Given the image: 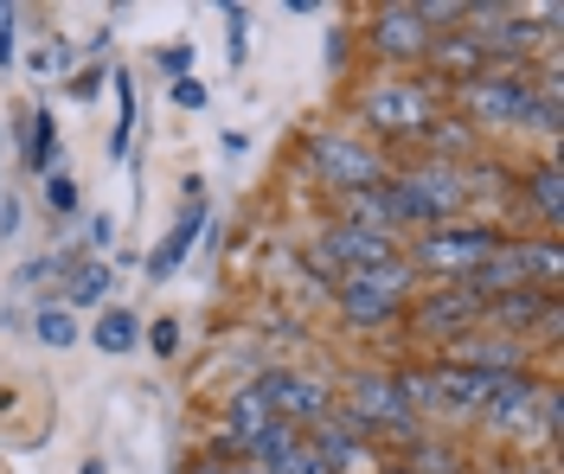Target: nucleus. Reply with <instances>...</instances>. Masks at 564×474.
<instances>
[{"label": "nucleus", "instance_id": "obj_1", "mask_svg": "<svg viewBox=\"0 0 564 474\" xmlns=\"http://www.w3.org/2000/svg\"><path fill=\"white\" fill-rule=\"evenodd\" d=\"M443 110H449V90L423 71H391V77H372L366 90H352V115H359L366 142H379L386 154L404 142L417 147V135Z\"/></svg>", "mask_w": 564, "mask_h": 474}, {"label": "nucleus", "instance_id": "obj_2", "mask_svg": "<svg viewBox=\"0 0 564 474\" xmlns=\"http://www.w3.org/2000/svg\"><path fill=\"white\" fill-rule=\"evenodd\" d=\"M386 206H391V231L398 238H417L430 224L468 219L475 206V186L468 167H443V161H398L386 180Z\"/></svg>", "mask_w": 564, "mask_h": 474}, {"label": "nucleus", "instance_id": "obj_3", "mask_svg": "<svg viewBox=\"0 0 564 474\" xmlns=\"http://www.w3.org/2000/svg\"><path fill=\"white\" fill-rule=\"evenodd\" d=\"M532 97H539V65H488L462 90H449V110L488 142V135H520Z\"/></svg>", "mask_w": 564, "mask_h": 474}, {"label": "nucleus", "instance_id": "obj_4", "mask_svg": "<svg viewBox=\"0 0 564 474\" xmlns=\"http://www.w3.org/2000/svg\"><path fill=\"white\" fill-rule=\"evenodd\" d=\"M507 238V224L494 219H449V224H430L417 238H404V263L417 269V283H462L481 269V256Z\"/></svg>", "mask_w": 564, "mask_h": 474}, {"label": "nucleus", "instance_id": "obj_5", "mask_svg": "<svg viewBox=\"0 0 564 474\" xmlns=\"http://www.w3.org/2000/svg\"><path fill=\"white\" fill-rule=\"evenodd\" d=\"M417 269L398 256V263H379V269H352L334 283V315L347 321L352 333H386L404 321V308H411V295H417Z\"/></svg>", "mask_w": 564, "mask_h": 474}, {"label": "nucleus", "instance_id": "obj_6", "mask_svg": "<svg viewBox=\"0 0 564 474\" xmlns=\"http://www.w3.org/2000/svg\"><path fill=\"white\" fill-rule=\"evenodd\" d=\"M302 154H308L315 186L327 192V199H340V192H366V186H386L391 167H398V154H386L379 142H366L359 129H308V135H302Z\"/></svg>", "mask_w": 564, "mask_h": 474}, {"label": "nucleus", "instance_id": "obj_7", "mask_svg": "<svg viewBox=\"0 0 564 474\" xmlns=\"http://www.w3.org/2000/svg\"><path fill=\"white\" fill-rule=\"evenodd\" d=\"M334 410L352 417L366 437H386L398 449H411L423 437V423L411 417V404L398 398V378L391 372H347V385L334 392Z\"/></svg>", "mask_w": 564, "mask_h": 474}, {"label": "nucleus", "instance_id": "obj_8", "mask_svg": "<svg viewBox=\"0 0 564 474\" xmlns=\"http://www.w3.org/2000/svg\"><path fill=\"white\" fill-rule=\"evenodd\" d=\"M398 328L411 333L417 346H436V353H449L462 333L481 328V295L462 289V283H423L411 295V308H404V321Z\"/></svg>", "mask_w": 564, "mask_h": 474}, {"label": "nucleus", "instance_id": "obj_9", "mask_svg": "<svg viewBox=\"0 0 564 474\" xmlns=\"http://www.w3.org/2000/svg\"><path fill=\"white\" fill-rule=\"evenodd\" d=\"M359 45H366L386 71H423V58H430L436 33L417 20L411 0H386V7H366V20H359Z\"/></svg>", "mask_w": 564, "mask_h": 474}, {"label": "nucleus", "instance_id": "obj_10", "mask_svg": "<svg viewBox=\"0 0 564 474\" xmlns=\"http://www.w3.org/2000/svg\"><path fill=\"white\" fill-rule=\"evenodd\" d=\"M257 378V392L270 404V417H282L289 430H315L321 417H334V385H321L308 372H289V365H263V372H250Z\"/></svg>", "mask_w": 564, "mask_h": 474}, {"label": "nucleus", "instance_id": "obj_11", "mask_svg": "<svg viewBox=\"0 0 564 474\" xmlns=\"http://www.w3.org/2000/svg\"><path fill=\"white\" fill-rule=\"evenodd\" d=\"M539 392H545V378L539 372H513V378H494L488 404L475 410V430L494 442H520L532 437V417H539Z\"/></svg>", "mask_w": 564, "mask_h": 474}, {"label": "nucleus", "instance_id": "obj_12", "mask_svg": "<svg viewBox=\"0 0 564 474\" xmlns=\"http://www.w3.org/2000/svg\"><path fill=\"white\" fill-rule=\"evenodd\" d=\"M513 219H532L539 238H564V167L558 154L532 161V167H513V199H507Z\"/></svg>", "mask_w": 564, "mask_h": 474}, {"label": "nucleus", "instance_id": "obj_13", "mask_svg": "<svg viewBox=\"0 0 564 474\" xmlns=\"http://www.w3.org/2000/svg\"><path fill=\"white\" fill-rule=\"evenodd\" d=\"M302 437H308V449H315L334 474H379V449H372V437H366L352 417H340V410L321 417L315 430H302Z\"/></svg>", "mask_w": 564, "mask_h": 474}, {"label": "nucleus", "instance_id": "obj_14", "mask_svg": "<svg viewBox=\"0 0 564 474\" xmlns=\"http://www.w3.org/2000/svg\"><path fill=\"white\" fill-rule=\"evenodd\" d=\"M436 360H456V365H468V372H488V378H513V372H532V346L513 340V333L475 328V333H462L449 353H436Z\"/></svg>", "mask_w": 564, "mask_h": 474}, {"label": "nucleus", "instance_id": "obj_15", "mask_svg": "<svg viewBox=\"0 0 564 474\" xmlns=\"http://www.w3.org/2000/svg\"><path fill=\"white\" fill-rule=\"evenodd\" d=\"M430 378H436V423H456V430L475 423V410H481L488 392H494L488 372H468V365H456V360H430Z\"/></svg>", "mask_w": 564, "mask_h": 474}, {"label": "nucleus", "instance_id": "obj_16", "mask_svg": "<svg viewBox=\"0 0 564 474\" xmlns=\"http://www.w3.org/2000/svg\"><path fill=\"white\" fill-rule=\"evenodd\" d=\"M212 224V206H206V186H199V174H186V206H180L174 231L148 251V283H167L180 263H186V251H193V238Z\"/></svg>", "mask_w": 564, "mask_h": 474}, {"label": "nucleus", "instance_id": "obj_17", "mask_svg": "<svg viewBox=\"0 0 564 474\" xmlns=\"http://www.w3.org/2000/svg\"><path fill=\"white\" fill-rule=\"evenodd\" d=\"M488 71V45L468 33V26H449V33H436L430 45V58H423V77H436L443 90H462L468 77Z\"/></svg>", "mask_w": 564, "mask_h": 474}, {"label": "nucleus", "instance_id": "obj_18", "mask_svg": "<svg viewBox=\"0 0 564 474\" xmlns=\"http://www.w3.org/2000/svg\"><path fill=\"white\" fill-rule=\"evenodd\" d=\"M552 301L558 295H545V289H507V295H488L481 301V328H494V333H513V340H527L532 346V333H539V321L552 315Z\"/></svg>", "mask_w": 564, "mask_h": 474}, {"label": "nucleus", "instance_id": "obj_19", "mask_svg": "<svg viewBox=\"0 0 564 474\" xmlns=\"http://www.w3.org/2000/svg\"><path fill=\"white\" fill-rule=\"evenodd\" d=\"M417 161H443V167H468V161H481V135L462 122L456 110H443L430 129L417 135Z\"/></svg>", "mask_w": 564, "mask_h": 474}, {"label": "nucleus", "instance_id": "obj_20", "mask_svg": "<svg viewBox=\"0 0 564 474\" xmlns=\"http://www.w3.org/2000/svg\"><path fill=\"white\" fill-rule=\"evenodd\" d=\"M520 238V263H527V283L545 295L564 289V238H539V231H513Z\"/></svg>", "mask_w": 564, "mask_h": 474}, {"label": "nucleus", "instance_id": "obj_21", "mask_svg": "<svg viewBox=\"0 0 564 474\" xmlns=\"http://www.w3.org/2000/svg\"><path fill=\"white\" fill-rule=\"evenodd\" d=\"M90 346H97V353H109V360H122V353H135V346H141V321H135V308H122V301H109L104 315L90 321Z\"/></svg>", "mask_w": 564, "mask_h": 474}, {"label": "nucleus", "instance_id": "obj_22", "mask_svg": "<svg viewBox=\"0 0 564 474\" xmlns=\"http://www.w3.org/2000/svg\"><path fill=\"white\" fill-rule=\"evenodd\" d=\"M109 283H116V269H109L104 256H84L77 269L65 276V308H109Z\"/></svg>", "mask_w": 564, "mask_h": 474}, {"label": "nucleus", "instance_id": "obj_23", "mask_svg": "<svg viewBox=\"0 0 564 474\" xmlns=\"http://www.w3.org/2000/svg\"><path fill=\"white\" fill-rule=\"evenodd\" d=\"M58 161H65V147H58V115L39 103V110L26 115V161H20V167H26V174H52Z\"/></svg>", "mask_w": 564, "mask_h": 474}, {"label": "nucleus", "instance_id": "obj_24", "mask_svg": "<svg viewBox=\"0 0 564 474\" xmlns=\"http://www.w3.org/2000/svg\"><path fill=\"white\" fill-rule=\"evenodd\" d=\"M334 219H340V224H366V231H391L386 186H366V192H340V199H334Z\"/></svg>", "mask_w": 564, "mask_h": 474}, {"label": "nucleus", "instance_id": "obj_25", "mask_svg": "<svg viewBox=\"0 0 564 474\" xmlns=\"http://www.w3.org/2000/svg\"><path fill=\"white\" fill-rule=\"evenodd\" d=\"M33 333H39V346H77V315H70L65 301H39V315H33Z\"/></svg>", "mask_w": 564, "mask_h": 474}, {"label": "nucleus", "instance_id": "obj_26", "mask_svg": "<svg viewBox=\"0 0 564 474\" xmlns=\"http://www.w3.org/2000/svg\"><path fill=\"white\" fill-rule=\"evenodd\" d=\"M520 135L558 142V135H564V90H539V97H532V110H527V122H520Z\"/></svg>", "mask_w": 564, "mask_h": 474}, {"label": "nucleus", "instance_id": "obj_27", "mask_svg": "<svg viewBox=\"0 0 564 474\" xmlns=\"http://www.w3.org/2000/svg\"><path fill=\"white\" fill-rule=\"evenodd\" d=\"M39 192H45V212H52V219H77V206H84V192H77L65 161H58L52 174H39Z\"/></svg>", "mask_w": 564, "mask_h": 474}, {"label": "nucleus", "instance_id": "obj_28", "mask_svg": "<svg viewBox=\"0 0 564 474\" xmlns=\"http://www.w3.org/2000/svg\"><path fill=\"white\" fill-rule=\"evenodd\" d=\"M116 77V97H122V110H116V129H109V161H129V129H135V84L122 71H109Z\"/></svg>", "mask_w": 564, "mask_h": 474}, {"label": "nucleus", "instance_id": "obj_29", "mask_svg": "<svg viewBox=\"0 0 564 474\" xmlns=\"http://www.w3.org/2000/svg\"><path fill=\"white\" fill-rule=\"evenodd\" d=\"M141 346H148L154 360H174V353H180V321H174V315L148 321V328H141Z\"/></svg>", "mask_w": 564, "mask_h": 474}, {"label": "nucleus", "instance_id": "obj_30", "mask_svg": "<svg viewBox=\"0 0 564 474\" xmlns=\"http://www.w3.org/2000/svg\"><path fill=\"white\" fill-rule=\"evenodd\" d=\"M13 58H20V7L0 0V71H13Z\"/></svg>", "mask_w": 564, "mask_h": 474}, {"label": "nucleus", "instance_id": "obj_31", "mask_svg": "<svg viewBox=\"0 0 564 474\" xmlns=\"http://www.w3.org/2000/svg\"><path fill=\"white\" fill-rule=\"evenodd\" d=\"M218 13H225V26H231V65H245V38H250V13L245 7H218Z\"/></svg>", "mask_w": 564, "mask_h": 474}, {"label": "nucleus", "instance_id": "obj_32", "mask_svg": "<svg viewBox=\"0 0 564 474\" xmlns=\"http://www.w3.org/2000/svg\"><path fill=\"white\" fill-rule=\"evenodd\" d=\"M161 71L174 77V84L180 77H193V45H167V52H161Z\"/></svg>", "mask_w": 564, "mask_h": 474}, {"label": "nucleus", "instance_id": "obj_33", "mask_svg": "<svg viewBox=\"0 0 564 474\" xmlns=\"http://www.w3.org/2000/svg\"><path fill=\"white\" fill-rule=\"evenodd\" d=\"M174 103H180V110H206V84H199V77H180Z\"/></svg>", "mask_w": 564, "mask_h": 474}, {"label": "nucleus", "instance_id": "obj_34", "mask_svg": "<svg viewBox=\"0 0 564 474\" xmlns=\"http://www.w3.org/2000/svg\"><path fill=\"white\" fill-rule=\"evenodd\" d=\"M20 219H26V212H20V199H13V192H0V244H7V238H20Z\"/></svg>", "mask_w": 564, "mask_h": 474}, {"label": "nucleus", "instance_id": "obj_35", "mask_svg": "<svg viewBox=\"0 0 564 474\" xmlns=\"http://www.w3.org/2000/svg\"><path fill=\"white\" fill-rule=\"evenodd\" d=\"M90 251H97V256L116 251V219H109V212H97V219H90Z\"/></svg>", "mask_w": 564, "mask_h": 474}, {"label": "nucleus", "instance_id": "obj_36", "mask_svg": "<svg viewBox=\"0 0 564 474\" xmlns=\"http://www.w3.org/2000/svg\"><path fill=\"white\" fill-rule=\"evenodd\" d=\"M104 77L109 71H97V65H90V71H77V77H70V97H97V90H104Z\"/></svg>", "mask_w": 564, "mask_h": 474}, {"label": "nucleus", "instance_id": "obj_37", "mask_svg": "<svg viewBox=\"0 0 564 474\" xmlns=\"http://www.w3.org/2000/svg\"><path fill=\"white\" fill-rule=\"evenodd\" d=\"M77 474H104V462H97V455H90V462H84V469H77Z\"/></svg>", "mask_w": 564, "mask_h": 474}]
</instances>
